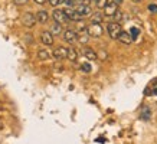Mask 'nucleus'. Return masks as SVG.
Wrapping results in <instances>:
<instances>
[{
  "label": "nucleus",
  "mask_w": 157,
  "mask_h": 144,
  "mask_svg": "<svg viewBox=\"0 0 157 144\" xmlns=\"http://www.w3.org/2000/svg\"><path fill=\"white\" fill-rule=\"evenodd\" d=\"M107 32H108L109 38L111 39H118L120 33L123 32L121 30V23H117V22H109L107 25Z\"/></svg>",
  "instance_id": "nucleus-1"
},
{
  "label": "nucleus",
  "mask_w": 157,
  "mask_h": 144,
  "mask_svg": "<svg viewBox=\"0 0 157 144\" xmlns=\"http://www.w3.org/2000/svg\"><path fill=\"white\" fill-rule=\"evenodd\" d=\"M36 16H35L33 13H30V12H26V13L22 14V23H23V26H26V28H33L35 22H36Z\"/></svg>",
  "instance_id": "nucleus-2"
},
{
  "label": "nucleus",
  "mask_w": 157,
  "mask_h": 144,
  "mask_svg": "<svg viewBox=\"0 0 157 144\" xmlns=\"http://www.w3.org/2000/svg\"><path fill=\"white\" fill-rule=\"evenodd\" d=\"M52 56L56 59V61H62V59H67L68 58V48L65 46H56L53 49Z\"/></svg>",
  "instance_id": "nucleus-3"
},
{
  "label": "nucleus",
  "mask_w": 157,
  "mask_h": 144,
  "mask_svg": "<svg viewBox=\"0 0 157 144\" xmlns=\"http://www.w3.org/2000/svg\"><path fill=\"white\" fill-rule=\"evenodd\" d=\"M102 26H101V23H91L90 26H88V33H90V36H92V38H100L101 35H102Z\"/></svg>",
  "instance_id": "nucleus-4"
},
{
  "label": "nucleus",
  "mask_w": 157,
  "mask_h": 144,
  "mask_svg": "<svg viewBox=\"0 0 157 144\" xmlns=\"http://www.w3.org/2000/svg\"><path fill=\"white\" fill-rule=\"evenodd\" d=\"M52 17H53V20H55L56 23H59V25L68 22V17H67V14H65V10H62V9H55L53 10Z\"/></svg>",
  "instance_id": "nucleus-5"
},
{
  "label": "nucleus",
  "mask_w": 157,
  "mask_h": 144,
  "mask_svg": "<svg viewBox=\"0 0 157 144\" xmlns=\"http://www.w3.org/2000/svg\"><path fill=\"white\" fill-rule=\"evenodd\" d=\"M65 10V14H67V17L68 20H74V22H79V20H82L84 17H82L81 14L78 13L74 7H67V9H63Z\"/></svg>",
  "instance_id": "nucleus-6"
},
{
  "label": "nucleus",
  "mask_w": 157,
  "mask_h": 144,
  "mask_svg": "<svg viewBox=\"0 0 157 144\" xmlns=\"http://www.w3.org/2000/svg\"><path fill=\"white\" fill-rule=\"evenodd\" d=\"M40 42L45 45V46H52L53 45V35L51 30H45L40 33Z\"/></svg>",
  "instance_id": "nucleus-7"
},
{
  "label": "nucleus",
  "mask_w": 157,
  "mask_h": 144,
  "mask_svg": "<svg viewBox=\"0 0 157 144\" xmlns=\"http://www.w3.org/2000/svg\"><path fill=\"white\" fill-rule=\"evenodd\" d=\"M63 40L67 43H75L78 40V33H76L75 30H72V29H68L63 32Z\"/></svg>",
  "instance_id": "nucleus-8"
},
{
  "label": "nucleus",
  "mask_w": 157,
  "mask_h": 144,
  "mask_svg": "<svg viewBox=\"0 0 157 144\" xmlns=\"http://www.w3.org/2000/svg\"><path fill=\"white\" fill-rule=\"evenodd\" d=\"M117 10H118V9H117V5L108 0L107 6L104 7V14H105V16H109V17H113V16L117 13Z\"/></svg>",
  "instance_id": "nucleus-9"
},
{
  "label": "nucleus",
  "mask_w": 157,
  "mask_h": 144,
  "mask_svg": "<svg viewBox=\"0 0 157 144\" xmlns=\"http://www.w3.org/2000/svg\"><path fill=\"white\" fill-rule=\"evenodd\" d=\"M74 9H75L78 13L81 14L82 17H86V16H91V14H92V10H91V7H90V6H86V5L75 6Z\"/></svg>",
  "instance_id": "nucleus-10"
},
{
  "label": "nucleus",
  "mask_w": 157,
  "mask_h": 144,
  "mask_svg": "<svg viewBox=\"0 0 157 144\" xmlns=\"http://www.w3.org/2000/svg\"><path fill=\"white\" fill-rule=\"evenodd\" d=\"M140 118L143 121H148L151 118V110H150L148 105H143V108L140 111Z\"/></svg>",
  "instance_id": "nucleus-11"
},
{
  "label": "nucleus",
  "mask_w": 157,
  "mask_h": 144,
  "mask_svg": "<svg viewBox=\"0 0 157 144\" xmlns=\"http://www.w3.org/2000/svg\"><path fill=\"white\" fill-rule=\"evenodd\" d=\"M118 40L121 43H124V45H130L134 39H133V36H131L128 32H124V30H123V32L120 33V36H118Z\"/></svg>",
  "instance_id": "nucleus-12"
},
{
  "label": "nucleus",
  "mask_w": 157,
  "mask_h": 144,
  "mask_svg": "<svg viewBox=\"0 0 157 144\" xmlns=\"http://www.w3.org/2000/svg\"><path fill=\"white\" fill-rule=\"evenodd\" d=\"M84 56L88 59V61H97L98 59V55L92 48H84Z\"/></svg>",
  "instance_id": "nucleus-13"
},
{
  "label": "nucleus",
  "mask_w": 157,
  "mask_h": 144,
  "mask_svg": "<svg viewBox=\"0 0 157 144\" xmlns=\"http://www.w3.org/2000/svg\"><path fill=\"white\" fill-rule=\"evenodd\" d=\"M36 19H38V22H40V23H48L49 13L46 10H39L38 13H36Z\"/></svg>",
  "instance_id": "nucleus-14"
},
{
  "label": "nucleus",
  "mask_w": 157,
  "mask_h": 144,
  "mask_svg": "<svg viewBox=\"0 0 157 144\" xmlns=\"http://www.w3.org/2000/svg\"><path fill=\"white\" fill-rule=\"evenodd\" d=\"M67 59H69L71 62H75L76 59H78V52H76L75 48H68V58Z\"/></svg>",
  "instance_id": "nucleus-15"
},
{
  "label": "nucleus",
  "mask_w": 157,
  "mask_h": 144,
  "mask_svg": "<svg viewBox=\"0 0 157 144\" xmlns=\"http://www.w3.org/2000/svg\"><path fill=\"white\" fill-rule=\"evenodd\" d=\"M38 58L40 61H48L51 58V53L48 52V49H39L38 51Z\"/></svg>",
  "instance_id": "nucleus-16"
},
{
  "label": "nucleus",
  "mask_w": 157,
  "mask_h": 144,
  "mask_svg": "<svg viewBox=\"0 0 157 144\" xmlns=\"http://www.w3.org/2000/svg\"><path fill=\"white\" fill-rule=\"evenodd\" d=\"M102 19H104V14L100 13V12H95V13L92 14V17H91V23H101L102 22Z\"/></svg>",
  "instance_id": "nucleus-17"
},
{
  "label": "nucleus",
  "mask_w": 157,
  "mask_h": 144,
  "mask_svg": "<svg viewBox=\"0 0 157 144\" xmlns=\"http://www.w3.org/2000/svg\"><path fill=\"white\" fill-rule=\"evenodd\" d=\"M51 32H52V35H61L62 33V26L55 22V23L51 26Z\"/></svg>",
  "instance_id": "nucleus-18"
},
{
  "label": "nucleus",
  "mask_w": 157,
  "mask_h": 144,
  "mask_svg": "<svg viewBox=\"0 0 157 144\" xmlns=\"http://www.w3.org/2000/svg\"><path fill=\"white\" fill-rule=\"evenodd\" d=\"M113 19H114V22H117V23H121L124 20V13L123 12H120V10H117V13L113 16Z\"/></svg>",
  "instance_id": "nucleus-19"
},
{
  "label": "nucleus",
  "mask_w": 157,
  "mask_h": 144,
  "mask_svg": "<svg viewBox=\"0 0 157 144\" xmlns=\"http://www.w3.org/2000/svg\"><path fill=\"white\" fill-rule=\"evenodd\" d=\"M90 2L91 0H74V2H72V6H74V7H75V6H81V5L90 6Z\"/></svg>",
  "instance_id": "nucleus-20"
},
{
  "label": "nucleus",
  "mask_w": 157,
  "mask_h": 144,
  "mask_svg": "<svg viewBox=\"0 0 157 144\" xmlns=\"http://www.w3.org/2000/svg\"><path fill=\"white\" fill-rule=\"evenodd\" d=\"M91 69H92V68H91V65H90L88 62H84V63L81 65V71H82V72H85V74H90Z\"/></svg>",
  "instance_id": "nucleus-21"
},
{
  "label": "nucleus",
  "mask_w": 157,
  "mask_h": 144,
  "mask_svg": "<svg viewBox=\"0 0 157 144\" xmlns=\"http://www.w3.org/2000/svg\"><path fill=\"white\" fill-rule=\"evenodd\" d=\"M130 35L133 36V39H136L138 35H140V30H138L137 28H131V29H130Z\"/></svg>",
  "instance_id": "nucleus-22"
},
{
  "label": "nucleus",
  "mask_w": 157,
  "mask_h": 144,
  "mask_svg": "<svg viewBox=\"0 0 157 144\" xmlns=\"http://www.w3.org/2000/svg\"><path fill=\"white\" fill-rule=\"evenodd\" d=\"M108 3V0H97V6L100 7V9H104L105 6Z\"/></svg>",
  "instance_id": "nucleus-23"
},
{
  "label": "nucleus",
  "mask_w": 157,
  "mask_h": 144,
  "mask_svg": "<svg viewBox=\"0 0 157 144\" xmlns=\"http://www.w3.org/2000/svg\"><path fill=\"white\" fill-rule=\"evenodd\" d=\"M48 3L52 6V7H56V6L61 3V0H48Z\"/></svg>",
  "instance_id": "nucleus-24"
},
{
  "label": "nucleus",
  "mask_w": 157,
  "mask_h": 144,
  "mask_svg": "<svg viewBox=\"0 0 157 144\" xmlns=\"http://www.w3.org/2000/svg\"><path fill=\"white\" fill-rule=\"evenodd\" d=\"M148 10H150V12H153V13H157V6L156 5H150V6H148Z\"/></svg>",
  "instance_id": "nucleus-25"
},
{
  "label": "nucleus",
  "mask_w": 157,
  "mask_h": 144,
  "mask_svg": "<svg viewBox=\"0 0 157 144\" xmlns=\"http://www.w3.org/2000/svg\"><path fill=\"white\" fill-rule=\"evenodd\" d=\"M14 3H16V5H26L28 0H14Z\"/></svg>",
  "instance_id": "nucleus-26"
},
{
  "label": "nucleus",
  "mask_w": 157,
  "mask_h": 144,
  "mask_svg": "<svg viewBox=\"0 0 157 144\" xmlns=\"http://www.w3.org/2000/svg\"><path fill=\"white\" fill-rule=\"evenodd\" d=\"M72 2H74V0H61V3H65V5H68L69 7L72 6Z\"/></svg>",
  "instance_id": "nucleus-27"
},
{
  "label": "nucleus",
  "mask_w": 157,
  "mask_h": 144,
  "mask_svg": "<svg viewBox=\"0 0 157 144\" xmlns=\"http://www.w3.org/2000/svg\"><path fill=\"white\" fill-rule=\"evenodd\" d=\"M33 2L36 3V5H45V3H46L48 0H33Z\"/></svg>",
  "instance_id": "nucleus-28"
},
{
  "label": "nucleus",
  "mask_w": 157,
  "mask_h": 144,
  "mask_svg": "<svg viewBox=\"0 0 157 144\" xmlns=\"http://www.w3.org/2000/svg\"><path fill=\"white\" fill-rule=\"evenodd\" d=\"M109 2H113V3H115V5L118 6V5H121L123 3V0H109Z\"/></svg>",
  "instance_id": "nucleus-29"
},
{
  "label": "nucleus",
  "mask_w": 157,
  "mask_h": 144,
  "mask_svg": "<svg viewBox=\"0 0 157 144\" xmlns=\"http://www.w3.org/2000/svg\"><path fill=\"white\" fill-rule=\"evenodd\" d=\"M151 95H157V86L151 89Z\"/></svg>",
  "instance_id": "nucleus-30"
},
{
  "label": "nucleus",
  "mask_w": 157,
  "mask_h": 144,
  "mask_svg": "<svg viewBox=\"0 0 157 144\" xmlns=\"http://www.w3.org/2000/svg\"><path fill=\"white\" fill-rule=\"evenodd\" d=\"M134 3H140V2H141V0H133Z\"/></svg>",
  "instance_id": "nucleus-31"
},
{
  "label": "nucleus",
  "mask_w": 157,
  "mask_h": 144,
  "mask_svg": "<svg viewBox=\"0 0 157 144\" xmlns=\"http://www.w3.org/2000/svg\"><path fill=\"white\" fill-rule=\"evenodd\" d=\"M95 2H97V0H95Z\"/></svg>",
  "instance_id": "nucleus-32"
}]
</instances>
